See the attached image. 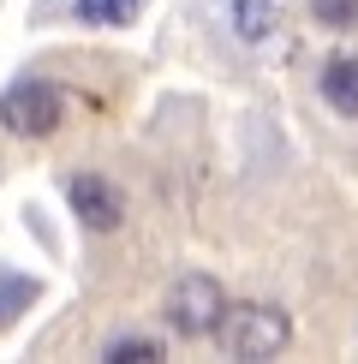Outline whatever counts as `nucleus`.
I'll return each mask as SVG.
<instances>
[{
    "label": "nucleus",
    "instance_id": "nucleus-7",
    "mask_svg": "<svg viewBox=\"0 0 358 364\" xmlns=\"http://www.w3.org/2000/svg\"><path fill=\"white\" fill-rule=\"evenodd\" d=\"M36 299H42V281H30V275H0V328H12L30 305H36Z\"/></svg>",
    "mask_w": 358,
    "mask_h": 364
},
{
    "label": "nucleus",
    "instance_id": "nucleus-5",
    "mask_svg": "<svg viewBox=\"0 0 358 364\" xmlns=\"http://www.w3.org/2000/svg\"><path fill=\"white\" fill-rule=\"evenodd\" d=\"M227 24H233V36L245 42V48H263V42L281 30V0H233Z\"/></svg>",
    "mask_w": 358,
    "mask_h": 364
},
{
    "label": "nucleus",
    "instance_id": "nucleus-6",
    "mask_svg": "<svg viewBox=\"0 0 358 364\" xmlns=\"http://www.w3.org/2000/svg\"><path fill=\"white\" fill-rule=\"evenodd\" d=\"M322 102L335 114L358 119V54H335L322 60Z\"/></svg>",
    "mask_w": 358,
    "mask_h": 364
},
{
    "label": "nucleus",
    "instance_id": "nucleus-2",
    "mask_svg": "<svg viewBox=\"0 0 358 364\" xmlns=\"http://www.w3.org/2000/svg\"><path fill=\"white\" fill-rule=\"evenodd\" d=\"M60 119H66V90L48 78H24L0 96V126L12 138H54Z\"/></svg>",
    "mask_w": 358,
    "mask_h": 364
},
{
    "label": "nucleus",
    "instance_id": "nucleus-1",
    "mask_svg": "<svg viewBox=\"0 0 358 364\" xmlns=\"http://www.w3.org/2000/svg\"><path fill=\"white\" fill-rule=\"evenodd\" d=\"M215 341H221V353H227V358H275V353H287L293 323H287V311H281V305H257V299H251V305L221 311Z\"/></svg>",
    "mask_w": 358,
    "mask_h": 364
},
{
    "label": "nucleus",
    "instance_id": "nucleus-4",
    "mask_svg": "<svg viewBox=\"0 0 358 364\" xmlns=\"http://www.w3.org/2000/svg\"><path fill=\"white\" fill-rule=\"evenodd\" d=\"M66 197H72V215H78L90 233H114V227H119V215H126L119 191H114L102 173H78V179L66 186Z\"/></svg>",
    "mask_w": 358,
    "mask_h": 364
},
{
    "label": "nucleus",
    "instance_id": "nucleus-10",
    "mask_svg": "<svg viewBox=\"0 0 358 364\" xmlns=\"http://www.w3.org/2000/svg\"><path fill=\"white\" fill-rule=\"evenodd\" d=\"M310 18L322 30H358V0H310Z\"/></svg>",
    "mask_w": 358,
    "mask_h": 364
},
{
    "label": "nucleus",
    "instance_id": "nucleus-9",
    "mask_svg": "<svg viewBox=\"0 0 358 364\" xmlns=\"http://www.w3.org/2000/svg\"><path fill=\"white\" fill-rule=\"evenodd\" d=\"M102 358H108V364H156L161 358V341L156 335H114L108 346H102Z\"/></svg>",
    "mask_w": 358,
    "mask_h": 364
},
{
    "label": "nucleus",
    "instance_id": "nucleus-8",
    "mask_svg": "<svg viewBox=\"0 0 358 364\" xmlns=\"http://www.w3.org/2000/svg\"><path fill=\"white\" fill-rule=\"evenodd\" d=\"M72 12L96 30H119V24L138 18V0H72Z\"/></svg>",
    "mask_w": 358,
    "mask_h": 364
},
{
    "label": "nucleus",
    "instance_id": "nucleus-3",
    "mask_svg": "<svg viewBox=\"0 0 358 364\" xmlns=\"http://www.w3.org/2000/svg\"><path fill=\"white\" fill-rule=\"evenodd\" d=\"M221 311H227V293H221L215 275H179V281H173V293H168V323H173L185 341L215 335Z\"/></svg>",
    "mask_w": 358,
    "mask_h": 364
}]
</instances>
